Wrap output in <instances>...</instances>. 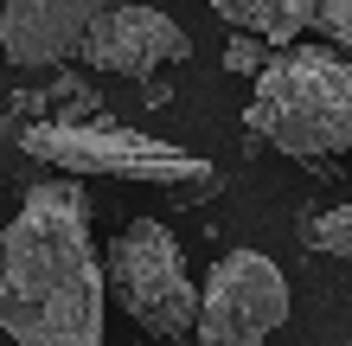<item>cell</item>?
<instances>
[{
  "mask_svg": "<svg viewBox=\"0 0 352 346\" xmlns=\"http://www.w3.org/2000/svg\"><path fill=\"white\" fill-rule=\"evenodd\" d=\"M307 26H320L327 45L346 52V39H352V0H314V19H307Z\"/></svg>",
  "mask_w": 352,
  "mask_h": 346,
  "instance_id": "obj_10",
  "label": "cell"
},
{
  "mask_svg": "<svg viewBox=\"0 0 352 346\" xmlns=\"http://www.w3.org/2000/svg\"><path fill=\"white\" fill-rule=\"evenodd\" d=\"M71 58H84L90 71H116V77H135V84H141V77H154V71L179 65V58H192V39H186L160 7L122 0V7L96 13L84 26V39H77Z\"/></svg>",
  "mask_w": 352,
  "mask_h": 346,
  "instance_id": "obj_6",
  "label": "cell"
},
{
  "mask_svg": "<svg viewBox=\"0 0 352 346\" xmlns=\"http://www.w3.org/2000/svg\"><path fill=\"white\" fill-rule=\"evenodd\" d=\"M218 19H231L237 32L263 39V45H295L314 19V0H205Z\"/></svg>",
  "mask_w": 352,
  "mask_h": 346,
  "instance_id": "obj_8",
  "label": "cell"
},
{
  "mask_svg": "<svg viewBox=\"0 0 352 346\" xmlns=\"http://www.w3.org/2000/svg\"><path fill=\"white\" fill-rule=\"evenodd\" d=\"M288 321V282L263 250H224L192 308L199 346H263Z\"/></svg>",
  "mask_w": 352,
  "mask_h": 346,
  "instance_id": "obj_5",
  "label": "cell"
},
{
  "mask_svg": "<svg viewBox=\"0 0 352 346\" xmlns=\"http://www.w3.org/2000/svg\"><path fill=\"white\" fill-rule=\"evenodd\" d=\"M96 263H102V295H116V308H129V321L141 334H154V340H186L192 334L199 289L186 276L179 237L160 218H129Z\"/></svg>",
  "mask_w": 352,
  "mask_h": 346,
  "instance_id": "obj_3",
  "label": "cell"
},
{
  "mask_svg": "<svg viewBox=\"0 0 352 346\" xmlns=\"http://www.w3.org/2000/svg\"><path fill=\"white\" fill-rule=\"evenodd\" d=\"M263 65H269V45H263V39H250V32H237L231 45H224V71H231V77H256Z\"/></svg>",
  "mask_w": 352,
  "mask_h": 346,
  "instance_id": "obj_11",
  "label": "cell"
},
{
  "mask_svg": "<svg viewBox=\"0 0 352 346\" xmlns=\"http://www.w3.org/2000/svg\"><path fill=\"white\" fill-rule=\"evenodd\" d=\"M307 244H314L320 257H352V206L320 212L314 225H307Z\"/></svg>",
  "mask_w": 352,
  "mask_h": 346,
  "instance_id": "obj_9",
  "label": "cell"
},
{
  "mask_svg": "<svg viewBox=\"0 0 352 346\" xmlns=\"http://www.w3.org/2000/svg\"><path fill=\"white\" fill-rule=\"evenodd\" d=\"M122 0H0V52L19 71H52L77 52V39L96 13Z\"/></svg>",
  "mask_w": 352,
  "mask_h": 346,
  "instance_id": "obj_7",
  "label": "cell"
},
{
  "mask_svg": "<svg viewBox=\"0 0 352 346\" xmlns=\"http://www.w3.org/2000/svg\"><path fill=\"white\" fill-rule=\"evenodd\" d=\"M102 263L77 180L26 186L0 225V334L19 346H102Z\"/></svg>",
  "mask_w": 352,
  "mask_h": 346,
  "instance_id": "obj_1",
  "label": "cell"
},
{
  "mask_svg": "<svg viewBox=\"0 0 352 346\" xmlns=\"http://www.w3.org/2000/svg\"><path fill=\"white\" fill-rule=\"evenodd\" d=\"M19 148L45 167H65V173H116V180H154V186H205L212 167L205 154H186L173 141H154V135H135L122 122H26L19 129Z\"/></svg>",
  "mask_w": 352,
  "mask_h": 346,
  "instance_id": "obj_4",
  "label": "cell"
},
{
  "mask_svg": "<svg viewBox=\"0 0 352 346\" xmlns=\"http://www.w3.org/2000/svg\"><path fill=\"white\" fill-rule=\"evenodd\" d=\"M243 129L295 160H327L352 141V65L333 45L269 52L256 71V96L243 109Z\"/></svg>",
  "mask_w": 352,
  "mask_h": 346,
  "instance_id": "obj_2",
  "label": "cell"
}]
</instances>
